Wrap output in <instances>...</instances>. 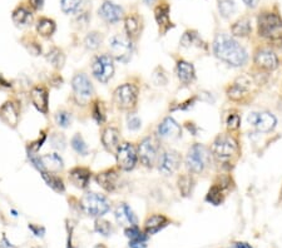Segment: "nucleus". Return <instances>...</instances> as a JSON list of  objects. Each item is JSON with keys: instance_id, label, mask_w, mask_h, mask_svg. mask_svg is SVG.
<instances>
[{"instance_id": "obj_1", "label": "nucleus", "mask_w": 282, "mask_h": 248, "mask_svg": "<svg viewBox=\"0 0 282 248\" xmlns=\"http://www.w3.org/2000/svg\"><path fill=\"white\" fill-rule=\"evenodd\" d=\"M212 50L216 58L233 68H242L248 63L247 50L229 34H217L213 40Z\"/></svg>"}, {"instance_id": "obj_2", "label": "nucleus", "mask_w": 282, "mask_h": 248, "mask_svg": "<svg viewBox=\"0 0 282 248\" xmlns=\"http://www.w3.org/2000/svg\"><path fill=\"white\" fill-rule=\"evenodd\" d=\"M213 161L223 169L231 171L241 156V147L235 133H219L210 147Z\"/></svg>"}, {"instance_id": "obj_3", "label": "nucleus", "mask_w": 282, "mask_h": 248, "mask_svg": "<svg viewBox=\"0 0 282 248\" xmlns=\"http://www.w3.org/2000/svg\"><path fill=\"white\" fill-rule=\"evenodd\" d=\"M213 158L211 154L210 147L202 143H193L188 148L184 157V166L188 173L193 176L203 174L212 164Z\"/></svg>"}, {"instance_id": "obj_4", "label": "nucleus", "mask_w": 282, "mask_h": 248, "mask_svg": "<svg viewBox=\"0 0 282 248\" xmlns=\"http://www.w3.org/2000/svg\"><path fill=\"white\" fill-rule=\"evenodd\" d=\"M256 82L249 75H240L226 87V96L233 103L247 104L251 96H255Z\"/></svg>"}, {"instance_id": "obj_5", "label": "nucleus", "mask_w": 282, "mask_h": 248, "mask_svg": "<svg viewBox=\"0 0 282 248\" xmlns=\"http://www.w3.org/2000/svg\"><path fill=\"white\" fill-rule=\"evenodd\" d=\"M257 33L270 42H278L282 39V19L276 13H262L257 18Z\"/></svg>"}, {"instance_id": "obj_6", "label": "nucleus", "mask_w": 282, "mask_h": 248, "mask_svg": "<svg viewBox=\"0 0 282 248\" xmlns=\"http://www.w3.org/2000/svg\"><path fill=\"white\" fill-rule=\"evenodd\" d=\"M139 88L134 83H123L113 91V103L122 112L132 113L137 108Z\"/></svg>"}, {"instance_id": "obj_7", "label": "nucleus", "mask_w": 282, "mask_h": 248, "mask_svg": "<svg viewBox=\"0 0 282 248\" xmlns=\"http://www.w3.org/2000/svg\"><path fill=\"white\" fill-rule=\"evenodd\" d=\"M161 142L157 136H147L137 145L138 161L143 167L152 169L157 166L158 157L161 154Z\"/></svg>"}, {"instance_id": "obj_8", "label": "nucleus", "mask_w": 282, "mask_h": 248, "mask_svg": "<svg viewBox=\"0 0 282 248\" xmlns=\"http://www.w3.org/2000/svg\"><path fill=\"white\" fill-rule=\"evenodd\" d=\"M233 187L235 182L230 174H218L206 195V202L212 206H221L226 199L227 193L232 191Z\"/></svg>"}, {"instance_id": "obj_9", "label": "nucleus", "mask_w": 282, "mask_h": 248, "mask_svg": "<svg viewBox=\"0 0 282 248\" xmlns=\"http://www.w3.org/2000/svg\"><path fill=\"white\" fill-rule=\"evenodd\" d=\"M80 207H82L83 212L91 217H102L105 213L109 212L110 202L105 196L89 192L80 199Z\"/></svg>"}, {"instance_id": "obj_10", "label": "nucleus", "mask_w": 282, "mask_h": 248, "mask_svg": "<svg viewBox=\"0 0 282 248\" xmlns=\"http://www.w3.org/2000/svg\"><path fill=\"white\" fill-rule=\"evenodd\" d=\"M115 59L110 54H98L92 61V74L99 83L107 84L115 75Z\"/></svg>"}, {"instance_id": "obj_11", "label": "nucleus", "mask_w": 282, "mask_h": 248, "mask_svg": "<svg viewBox=\"0 0 282 248\" xmlns=\"http://www.w3.org/2000/svg\"><path fill=\"white\" fill-rule=\"evenodd\" d=\"M117 168L123 172H131L138 163L137 147L131 142H123L116 150Z\"/></svg>"}, {"instance_id": "obj_12", "label": "nucleus", "mask_w": 282, "mask_h": 248, "mask_svg": "<svg viewBox=\"0 0 282 248\" xmlns=\"http://www.w3.org/2000/svg\"><path fill=\"white\" fill-rule=\"evenodd\" d=\"M72 88L74 93V98L77 103L84 104L88 103L94 94V87L91 79L86 73H77L72 79Z\"/></svg>"}, {"instance_id": "obj_13", "label": "nucleus", "mask_w": 282, "mask_h": 248, "mask_svg": "<svg viewBox=\"0 0 282 248\" xmlns=\"http://www.w3.org/2000/svg\"><path fill=\"white\" fill-rule=\"evenodd\" d=\"M110 55L121 63H128L133 55V42L128 37L115 36L109 40Z\"/></svg>"}, {"instance_id": "obj_14", "label": "nucleus", "mask_w": 282, "mask_h": 248, "mask_svg": "<svg viewBox=\"0 0 282 248\" xmlns=\"http://www.w3.org/2000/svg\"><path fill=\"white\" fill-rule=\"evenodd\" d=\"M252 63H253V69H256L259 73H271L278 68L280 60L272 50L259 48L255 50Z\"/></svg>"}, {"instance_id": "obj_15", "label": "nucleus", "mask_w": 282, "mask_h": 248, "mask_svg": "<svg viewBox=\"0 0 282 248\" xmlns=\"http://www.w3.org/2000/svg\"><path fill=\"white\" fill-rule=\"evenodd\" d=\"M182 161V156H181V153L178 150L163 149L161 150V154L158 157L157 167H158V171L163 176L170 177L180 169Z\"/></svg>"}, {"instance_id": "obj_16", "label": "nucleus", "mask_w": 282, "mask_h": 248, "mask_svg": "<svg viewBox=\"0 0 282 248\" xmlns=\"http://www.w3.org/2000/svg\"><path fill=\"white\" fill-rule=\"evenodd\" d=\"M249 126L253 127L260 133H270L277 126V119L270 112H252L247 117Z\"/></svg>"}, {"instance_id": "obj_17", "label": "nucleus", "mask_w": 282, "mask_h": 248, "mask_svg": "<svg viewBox=\"0 0 282 248\" xmlns=\"http://www.w3.org/2000/svg\"><path fill=\"white\" fill-rule=\"evenodd\" d=\"M157 137L159 139H178L182 137V127L173 117H166L157 127Z\"/></svg>"}, {"instance_id": "obj_18", "label": "nucleus", "mask_w": 282, "mask_h": 248, "mask_svg": "<svg viewBox=\"0 0 282 248\" xmlns=\"http://www.w3.org/2000/svg\"><path fill=\"white\" fill-rule=\"evenodd\" d=\"M176 74L183 87H189L196 82V69L191 61L180 58L176 61Z\"/></svg>"}, {"instance_id": "obj_19", "label": "nucleus", "mask_w": 282, "mask_h": 248, "mask_svg": "<svg viewBox=\"0 0 282 248\" xmlns=\"http://www.w3.org/2000/svg\"><path fill=\"white\" fill-rule=\"evenodd\" d=\"M96 182L99 187H102L105 192L113 193L118 188L119 173L116 168H108L105 171L99 172L96 176Z\"/></svg>"}, {"instance_id": "obj_20", "label": "nucleus", "mask_w": 282, "mask_h": 248, "mask_svg": "<svg viewBox=\"0 0 282 248\" xmlns=\"http://www.w3.org/2000/svg\"><path fill=\"white\" fill-rule=\"evenodd\" d=\"M100 141H102V144L105 150L110 153H116L117 148L121 144V131L113 126L105 127L102 131Z\"/></svg>"}, {"instance_id": "obj_21", "label": "nucleus", "mask_w": 282, "mask_h": 248, "mask_svg": "<svg viewBox=\"0 0 282 248\" xmlns=\"http://www.w3.org/2000/svg\"><path fill=\"white\" fill-rule=\"evenodd\" d=\"M68 178L74 187L79 188V190H86L91 182L92 172L86 167H74L68 173Z\"/></svg>"}, {"instance_id": "obj_22", "label": "nucleus", "mask_w": 282, "mask_h": 248, "mask_svg": "<svg viewBox=\"0 0 282 248\" xmlns=\"http://www.w3.org/2000/svg\"><path fill=\"white\" fill-rule=\"evenodd\" d=\"M168 225H170V218L167 215L162 214V213H153L146 220L143 232L148 234V236H152V234L158 233L159 231L163 230Z\"/></svg>"}, {"instance_id": "obj_23", "label": "nucleus", "mask_w": 282, "mask_h": 248, "mask_svg": "<svg viewBox=\"0 0 282 248\" xmlns=\"http://www.w3.org/2000/svg\"><path fill=\"white\" fill-rule=\"evenodd\" d=\"M99 15L109 24L118 23L123 18V9L112 2H104L99 8Z\"/></svg>"}, {"instance_id": "obj_24", "label": "nucleus", "mask_w": 282, "mask_h": 248, "mask_svg": "<svg viewBox=\"0 0 282 248\" xmlns=\"http://www.w3.org/2000/svg\"><path fill=\"white\" fill-rule=\"evenodd\" d=\"M154 18H156L162 36H164L171 28H173V23L170 18V5L167 3L157 5L156 9H154Z\"/></svg>"}, {"instance_id": "obj_25", "label": "nucleus", "mask_w": 282, "mask_h": 248, "mask_svg": "<svg viewBox=\"0 0 282 248\" xmlns=\"http://www.w3.org/2000/svg\"><path fill=\"white\" fill-rule=\"evenodd\" d=\"M115 215L118 225L124 226L126 228L138 225V220L137 217H135L134 212H133L131 207L126 203H119L118 206H117Z\"/></svg>"}, {"instance_id": "obj_26", "label": "nucleus", "mask_w": 282, "mask_h": 248, "mask_svg": "<svg viewBox=\"0 0 282 248\" xmlns=\"http://www.w3.org/2000/svg\"><path fill=\"white\" fill-rule=\"evenodd\" d=\"M31 99L33 106L43 114L48 113V103H49V94L44 87H34L31 90Z\"/></svg>"}, {"instance_id": "obj_27", "label": "nucleus", "mask_w": 282, "mask_h": 248, "mask_svg": "<svg viewBox=\"0 0 282 248\" xmlns=\"http://www.w3.org/2000/svg\"><path fill=\"white\" fill-rule=\"evenodd\" d=\"M19 118H20L19 110L13 102H5L0 107V119L7 124V126L15 128L19 123Z\"/></svg>"}, {"instance_id": "obj_28", "label": "nucleus", "mask_w": 282, "mask_h": 248, "mask_svg": "<svg viewBox=\"0 0 282 248\" xmlns=\"http://www.w3.org/2000/svg\"><path fill=\"white\" fill-rule=\"evenodd\" d=\"M194 180L193 174L191 173H182L180 174L177 178V188L180 191L181 196L182 197H189L192 196L194 188Z\"/></svg>"}, {"instance_id": "obj_29", "label": "nucleus", "mask_w": 282, "mask_h": 248, "mask_svg": "<svg viewBox=\"0 0 282 248\" xmlns=\"http://www.w3.org/2000/svg\"><path fill=\"white\" fill-rule=\"evenodd\" d=\"M231 33L233 37L247 38L249 34L252 33V26L249 19L242 18L238 19L237 21H235L231 26Z\"/></svg>"}, {"instance_id": "obj_30", "label": "nucleus", "mask_w": 282, "mask_h": 248, "mask_svg": "<svg viewBox=\"0 0 282 248\" xmlns=\"http://www.w3.org/2000/svg\"><path fill=\"white\" fill-rule=\"evenodd\" d=\"M124 29H126L127 37L129 39H134L140 34V29H142V25H140V20L137 15L132 14L128 15L126 19H124Z\"/></svg>"}, {"instance_id": "obj_31", "label": "nucleus", "mask_w": 282, "mask_h": 248, "mask_svg": "<svg viewBox=\"0 0 282 248\" xmlns=\"http://www.w3.org/2000/svg\"><path fill=\"white\" fill-rule=\"evenodd\" d=\"M40 174L44 178L47 184L49 185L51 190L55 191L57 193H63L66 191V185H64L63 179L61 177L57 176V173H51V172L40 171Z\"/></svg>"}, {"instance_id": "obj_32", "label": "nucleus", "mask_w": 282, "mask_h": 248, "mask_svg": "<svg viewBox=\"0 0 282 248\" xmlns=\"http://www.w3.org/2000/svg\"><path fill=\"white\" fill-rule=\"evenodd\" d=\"M88 0H62L61 7L66 14H77L86 7Z\"/></svg>"}, {"instance_id": "obj_33", "label": "nucleus", "mask_w": 282, "mask_h": 248, "mask_svg": "<svg viewBox=\"0 0 282 248\" xmlns=\"http://www.w3.org/2000/svg\"><path fill=\"white\" fill-rule=\"evenodd\" d=\"M241 128V114L238 110L231 109L226 117V129L229 133H236Z\"/></svg>"}, {"instance_id": "obj_34", "label": "nucleus", "mask_w": 282, "mask_h": 248, "mask_svg": "<svg viewBox=\"0 0 282 248\" xmlns=\"http://www.w3.org/2000/svg\"><path fill=\"white\" fill-rule=\"evenodd\" d=\"M92 118L96 120L98 126H103L105 122V107L104 103L99 99L92 102Z\"/></svg>"}, {"instance_id": "obj_35", "label": "nucleus", "mask_w": 282, "mask_h": 248, "mask_svg": "<svg viewBox=\"0 0 282 248\" xmlns=\"http://www.w3.org/2000/svg\"><path fill=\"white\" fill-rule=\"evenodd\" d=\"M37 30L38 33L44 38H49L54 34L55 32V23L54 20L48 18H42L37 24Z\"/></svg>"}, {"instance_id": "obj_36", "label": "nucleus", "mask_w": 282, "mask_h": 248, "mask_svg": "<svg viewBox=\"0 0 282 248\" xmlns=\"http://www.w3.org/2000/svg\"><path fill=\"white\" fill-rule=\"evenodd\" d=\"M181 45L184 48H191V47H202V39H201L199 33L194 30H187L181 38Z\"/></svg>"}, {"instance_id": "obj_37", "label": "nucleus", "mask_w": 282, "mask_h": 248, "mask_svg": "<svg viewBox=\"0 0 282 248\" xmlns=\"http://www.w3.org/2000/svg\"><path fill=\"white\" fill-rule=\"evenodd\" d=\"M103 43V34L99 32H91L84 39V45L88 50H97Z\"/></svg>"}, {"instance_id": "obj_38", "label": "nucleus", "mask_w": 282, "mask_h": 248, "mask_svg": "<svg viewBox=\"0 0 282 248\" xmlns=\"http://www.w3.org/2000/svg\"><path fill=\"white\" fill-rule=\"evenodd\" d=\"M70 144H72L73 149H74L79 156H87L89 153L88 145H87V143L83 139L82 134L80 133H77L73 136L72 141H70Z\"/></svg>"}, {"instance_id": "obj_39", "label": "nucleus", "mask_w": 282, "mask_h": 248, "mask_svg": "<svg viewBox=\"0 0 282 248\" xmlns=\"http://www.w3.org/2000/svg\"><path fill=\"white\" fill-rule=\"evenodd\" d=\"M48 60L50 61L51 66L57 69H61L64 66V61H66V56H64L63 52L58 48H53L48 54Z\"/></svg>"}, {"instance_id": "obj_40", "label": "nucleus", "mask_w": 282, "mask_h": 248, "mask_svg": "<svg viewBox=\"0 0 282 248\" xmlns=\"http://www.w3.org/2000/svg\"><path fill=\"white\" fill-rule=\"evenodd\" d=\"M29 20H32V14L25 9V8H17V9L13 12V21H14L17 25H24V24L29 23Z\"/></svg>"}, {"instance_id": "obj_41", "label": "nucleus", "mask_w": 282, "mask_h": 248, "mask_svg": "<svg viewBox=\"0 0 282 248\" xmlns=\"http://www.w3.org/2000/svg\"><path fill=\"white\" fill-rule=\"evenodd\" d=\"M218 10L223 18H230L236 10V5L233 0H219Z\"/></svg>"}, {"instance_id": "obj_42", "label": "nucleus", "mask_w": 282, "mask_h": 248, "mask_svg": "<svg viewBox=\"0 0 282 248\" xmlns=\"http://www.w3.org/2000/svg\"><path fill=\"white\" fill-rule=\"evenodd\" d=\"M54 119L61 128H68L72 123V114L67 110H58L54 115Z\"/></svg>"}, {"instance_id": "obj_43", "label": "nucleus", "mask_w": 282, "mask_h": 248, "mask_svg": "<svg viewBox=\"0 0 282 248\" xmlns=\"http://www.w3.org/2000/svg\"><path fill=\"white\" fill-rule=\"evenodd\" d=\"M152 80H153V83L156 85H166L168 83L166 72H164L161 67H158V68L154 71L153 75H152Z\"/></svg>"}, {"instance_id": "obj_44", "label": "nucleus", "mask_w": 282, "mask_h": 248, "mask_svg": "<svg viewBox=\"0 0 282 248\" xmlns=\"http://www.w3.org/2000/svg\"><path fill=\"white\" fill-rule=\"evenodd\" d=\"M50 144L51 147L55 148V149L63 150L67 144L66 137H64L62 133H53V136H51L50 138Z\"/></svg>"}, {"instance_id": "obj_45", "label": "nucleus", "mask_w": 282, "mask_h": 248, "mask_svg": "<svg viewBox=\"0 0 282 248\" xmlns=\"http://www.w3.org/2000/svg\"><path fill=\"white\" fill-rule=\"evenodd\" d=\"M127 127H128L129 131H139L140 127H142V120L134 113H129L128 118H127Z\"/></svg>"}, {"instance_id": "obj_46", "label": "nucleus", "mask_w": 282, "mask_h": 248, "mask_svg": "<svg viewBox=\"0 0 282 248\" xmlns=\"http://www.w3.org/2000/svg\"><path fill=\"white\" fill-rule=\"evenodd\" d=\"M96 231L98 232V233L103 234V236H109V234L112 233V226H110V223L107 222V221L98 220L96 222Z\"/></svg>"}, {"instance_id": "obj_47", "label": "nucleus", "mask_w": 282, "mask_h": 248, "mask_svg": "<svg viewBox=\"0 0 282 248\" xmlns=\"http://www.w3.org/2000/svg\"><path fill=\"white\" fill-rule=\"evenodd\" d=\"M197 99H199V97H197V96L192 97V98L187 99L186 102H182V103L178 104L177 107L171 108V110H187V109H189V108H192L194 106V103L197 102Z\"/></svg>"}, {"instance_id": "obj_48", "label": "nucleus", "mask_w": 282, "mask_h": 248, "mask_svg": "<svg viewBox=\"0 0 282 248\" xmlns=\"http://www.w3.org/2000/svg\"><path fill=\"white\" fill-rule=\"evenodd\" d=\"M44 141H45V134H43L42 139H40V137H39V138H38L34 143H31V147H29L31 152H29V156H31V154L34 156L35 153H37L38 150L42 148V145H43V143H44Z\"/></svg>"}, {"instance_id": "obj_49", "label": "nucleus", "mask_w": 282, "mask_h": 248, "mask_svg": "<svg viewBox=\"0 0 282 248\" xmlns=\"http://www.w3.org/2000/svg\"><path fill=\"white\" fill-rule=\"evenodd\" d=\"M184 127H186L187 131H188L192 136H197V133H199V127L193 122H186L184 123Z\"/></svg>"}, {"instance_id": "obj_50", "label": "nucleus", "mask_w": 282, "mask_h": 248, "mask_svg": "<svg viewBox=\"0 0 282 248\" xmlns=\"http://www.w3.org/2000/svg\"><path fill=\"white\" fill-rule=\"evenodd\" d=\"M131 248H147V241H129Z\"/></svg>"}, {"instance_id": "obj_51", "label": "nucleus", "mask_w": 282, "mask_h": 248, "mask_svg": "<svg viewBox=\"0 0 282 248\" xmlns=\"http://www.w3.org/2000/svg\"><path fill=\"white\" fill-rule=\"evenodd\" d=\"M243 3L246 4V7H248L249 9H255V8L259 7L260 0H242Z\"/></svg>"}, {"instance_id": "obj_52", "label": "nucleus", "mask_w": 282, "mask_h": 248, "mask_svg": "<svg viewBox=\"0 0 282 248\" xmlns=\"http://www.w3.org/2000/svg\"><path fill=\"white\" fill-rule=\"evenodd\" d=\"M233 247L235 248H253L251 244H248L247 242H235V243H233Z\"/></svg>"}, {"instance_id": "obj_53", "label": "nucleus", "mask_w": 282, "mask_h": 248, "mask_svg": "<svg viewBox=\"0 0 282 248\" xmlns=\"http://www.w3.org/2000/svg\"><path fill=\"white\" fill-rule=\"evenodd\" d=\"M43 3H44V0H31V4L34 9H40L43 7Z\"/></svg>"}, {"instance_id": "obj_54", "label": "nucleus", "mask_w": 282, "mask_h": 248, "mask_svg": "<svg viewBox=\"0 0 282 248\" xmlns=\"http://www.w3.org/2000/svg\"><path fill=\"white\" fill-rule=\"evenodd\" d=\"M154 2H156V0H145L146 4H148V5H151L152 3H154Z\"/></svg>"}, {"instance_id": "obj_55", "label": "nucleus", "mask_w": 282, "mask_h": 248, "mask_svg": "<svg viewBox=\"0 0 282 248\" xmlns=\"http://www.w3.org/2000/svg\"><path fill=\"white\" fill-rule=\"evenodd\" d=\"M280 199L282 201V188H281V192H280Z\"/></svg>"}]
</instances>
